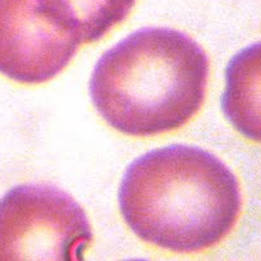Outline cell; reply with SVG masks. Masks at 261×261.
I'll list each match as a JSON object with an SVG mask.
<instances>
[{"label":"cell","instance_id":"3","mask_svg":"<svg viewBox=\"0 0 261 261\" xmlns=\"http://www.w3.org/2000/svg\"><path fill=\"white\" fill-rule=\"evenodd\" d=\"M92 237L81 205L55 186L19 185L0 199V261L84 260Z\"/></svg>","mask_w":261,"mask_h":261},{"label":"cell","instance_id":"1","mask_svg":"<svg viewBox=\"0 0 261 261\" xmlns=\"http://www.w3.org/2000/svg\"><path fill=\"white\" fill-rule=\"evenodd\" d=\"M120 214L142 241L173 252H197L232 230L242 197L234 173L212 152L170 145L137 158L118 193Z\"/></svg>","mask_w":261,"mask_h":261},{"label":"cell","instance_id":"4","mask_svg":"<svg viewBox=\"0 0 261 261\" xmlns=\"http://www.w3.org/2000/svg\"><path fill=\"white\" fill-rule=\"evenodd\" d=\"M80 44L41 0H0V73L7 79L49 81L69 64Z\"/></svg>","mask_w":261,"mask_h":261},{"label":"cell","instance_id":"6","mask_svg":"<svg viewBox=\"0 0 261 261\" xmlns=\"http://www.w3.org/2000/svg\"><path fill=\"white\" fill-rule=\"evenodd\" d=\"M257 54L258 44H255L253 46H250L243 50V51L238 53L233 58V60L229 63L227 68V89H225L224 94H238V92H242V95L240 94L237 96L232 97V99L223 101V110H224V113H227L238 101L237 107L233 110L232 114L228 117V119L247 139L255 140V141H258V139H260L258 137V125H256L252 122V118H251L252 115H255L252 113V105L255 104H252L251 97L246 95L245 86L251 74L256 69H258V59H256L255 63H252L253 57ZM255 117L257 118V115H255Z\"/></svg>","mask_w":261,"mask_h":261},{"label":"cell","instance_id":"5","mask_svg":"<svg viewBox=\"0 0 261 261\" xmlns=\"http://www.w3.org/2000/svg\"><path fill=\"white\" fill-rule=\"evenodd\" d=\"M45 8L80 42H95L122 23L136 0H41Z\"/></svg>","mask_w":261,"mask_h":261},{"label":"cell","instance_id":"2","mask_svg":"<svg viewBox=\"0 0 261 261\" xmlns=\"http://www.w3.org/2000/svg\"><path fill=\"white\" fill-rule=\"evenodd\" d=\"M209 59L200 44L169 27H145L97 60L90 95L120 134L149 137L182 127L205 99Z\"/></svg>","mask_w":261,"mask_h":261}]
</instances>
